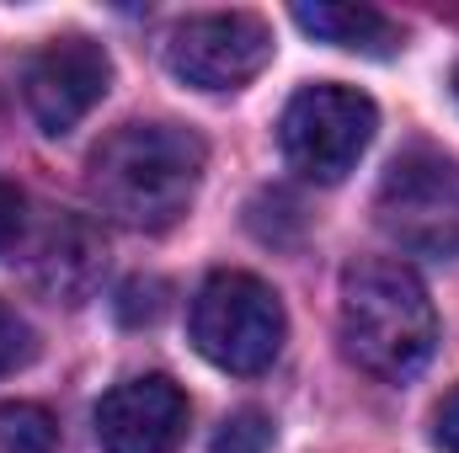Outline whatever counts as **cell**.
<instances>
[{"label":"cell","instance_id":"obj_1","mask_svg":"<svg viewBox=\"0 0 459 453\" xmlns=\"http://www.w3.org/2000/svg\"><path fill=\"white\" fill-rule=\"evenodd\" d=\"M204 139L182 123H123L91 150L86 192L113 225L171 229L204 182Z\"/></svg>","mask_w":459,"mask_h":453},{"label":"cell","instance_id":"obj_2","mask_svg":"<svg viewBox=\"0 0 459 453\" xmlns=\"http://www.w3.org/2000/svg\"><path fill=\"white\" fill-rule=\"evenodd\" d=\"M342 346L347 357L390 384L428 368L438 346V315L422 278L401 261H358L342 272Z\"/></svg>","mask_w":459,"mask_h":453},{"label":"cell","instance_id":"obj_3","mask_svg":"<svg viewBox=\"0 0 459 453\" xmlns=\"http://www.w3.org/2000/svg\"><path fill=\"white\" fill-rule=\"evenodd\" d=\"M283 304L251 272H214L193 299V346L225 373H267L283 352Z\"/></svg>","mask_w":459,"mask_h":453},{"label":"cell","instance_id":"obj_4","mask_svg":"<svg viewBox=\"0 0 459 453\" xmlns=\"http://www.w3.org/2000/svg\"><path fill=\"white\" fill-rule=\"evenodd\" d=\"M379 229L411 256H459V160L417 144L390 160L379 198Z\"/></svg>","mask_w":459,"mask_h":453},{"label":"cell","instance_id":"obj_5","mask_svg":"<svg viewBox=\"0 0 459 453\" xmlns=\"http://www.w3.org/2000/svg\"><path fill=\"white\" fill-rule=\"evenodd\" d=\"M379 128V113L352 86H305L278 123V144L305 182H342Z\"/></svg>","mask_w":459,"mask_h":453},{"label":"cell","instance_id":"obj_6","mask_svg":"<svg viewBox=\"0 0 459 453\" xmlns=\"http://www.w3.org/2000/svg\"><path fill=\"white\" fill-rule=\"evenodd\" d=\"M267 59H273V32L251 11L187 16L166 43L171 75L198 91H240L246 81L267 70Z\"/></svg>","mask_w":459,"mask_h":453},{"label":"cell","instance_id":"obj_7","mask_svg":"<svg viewBox=\"0 0 459 453\" xmlns=\"http://www.w3.org/2000/svg\"><path fill=\"white\" fill-rule=\"evenodd\" d=\"M113 59L91 38H54L27 64V113L38 117L43 133H70L81 117L108 97Z\"/></svg>","mask_w":459,"mask_h":453},{"label":"cell","instance_id":"obj_8","mask_svg":"<svg viewBox=\"0 0 459 453\" xmlns=\"http://www.w3.org/2000/svg\"><path fill=\"white\" fill-rule=\"evenodd\" d=\"M187 438V395L166 373L123 379L97 406L102 453H177Z\"/></svg>","mask_w":459,"mask_h":453},{"label":"cell","instance_id":"obj_9","mask_svg":"<svg viewBox=\"0 0 459 453\" xmlns=\"http://www.w3.org/2000/svg\"><path fill=\"white\" fill-rule=\"evenodd\" d=\"M294 21L321 38V43H337V48H352V54H395L401 48V27L374 11V5H294Z\"/></svg>","mask_w":459,"mask_h":453},{"label":"cell","instance_id":"obj_10","mask_svg":"<svg viewBox=\"0 0 459 453\" xmlns=\"http://www.w3.org/2000/svg\"><path fill=\"white\" fill-rule=\"evenodd\" d=\"M97 272H102V240H97L91 229L75 225V219L48 229L43 256H38V283H43L48 294H59V299L81 304V299L91 294Z\"/></svg>","mask_w":459,"mask_h":453},{"label":"cell","instance_id":"obj_11","mask_svg":"<svg viewBox=\"0 0 459 453\" xmlns=\"http://www.w3.org/2000/svg\"><path fill=\"white\" fill-rule=\"evenodd\" d=\"M0 453H59V422L43 406H0Z\"/></svg>","mask_w":459,"mask_h":453},{"label":"cell","instance_id":"obj_12","mask_svg":"<svg viewBox=\"0 0 459 453\" xmlns=\"http://www.w3.org/2000/svg\"><path fill=\"white\" fill-rule=\"evenodd\" d=\"M273 449V422L262 411H235L214 432V453H267Z\"/></svg>","mask_w":459,"mask_h":453},{"label":"cell","instance_id":"obj_13","mask_svg":"<svg viewBox=\"0 0 459 453\" xmlns=\"http://www.w3.org/2000/svg\"><path fill=\"white\" fill-rule=\"evenodd\" d=\"M32 357H38V337H32V326H27L11 304H0V379L16 373V368H27Z\"/></svg>","mask_w":459,"mask_h":453},{"label":"cell","instance_id":"obj_14","mask_svg":"<svg viewBox=\"0 0 459 453\" xmlns=\"http://www.w3.org/2000/svg\"><path fill=\"white\" fill-rule=\"evenodd\" d=\"M117 315L128 321V326H139V321H155L160 315V283H128L123 288V299H117Z\"/></svg>","mask_w":459,"mask_h":453},{"label":"cell","instance_id":"obj_15","mask_svg":"<svg viewBox=\"0 0 459 453\" xmlns=\"http://www.w3.org/2000/svg\"><path fill=\"white\" fill-rule=\"evenodd\" d=\"M433 443L444 453H459V389H449L433 411Z\"/></svg>","mask_w":459,"mask_h":453},{"label":"cell","instance_id":"obj_16","mask_svg":"<svg viewBox=\"0 0 459 453\" xmlns=\"http://www.w3.org/2000/svg\"><path fill=\"white\" fill-rule=\"evenodd\" d=\"M16 235H22V192L11 182H0V256L16 245Z\"/></svg>","mask_w":459,"mask_h":453},{"label":"cell","instance_id":"obj_17","mask_svg":"<svg viewBox=\"0 0 459 453\" xmlns=\"http://www.w3.org/2000/svg\"><path fill=\"white\" fill-rule=\"evenodd\" d=\"M455 97H459V70H455Z\"/></svg>","mask_w":459,"mask_h":453}]
</instances>
